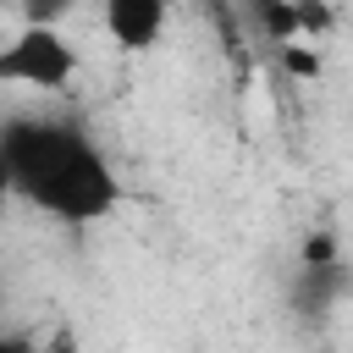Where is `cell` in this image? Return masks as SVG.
Returning <instances> with one entry per match:
<instances>
[{
  "instance_id": "obj_2",
  "label": "cell",
  "mask_w": 353,
  "mask_h": 353,
  "mask_svg": "<svg viewBox=\"0 0 353 353\" xmlns=\"http://www.w3.org/2000/svg\"><path fill=\"white\" fill-rule=\"evenodd\" d=\"M77 77V50L55 22H22L0 44V83L33 88V94H61Z\"/></svg>"
},
{
  "instance_id": "obj_6",
  "label": "cell",
  "mask_w": 353,
  "mask_h": 353,
  "mask_svg": "<svg viewBox=\"0 0 353 353\" xmlns=\"http://www.w3.org/2000/svg\"><path fill=\"white\" fill-rule=\"evenodd\" d=\"M336 259H342V243H336L331 226H314V232L298 243V265H336Z\"/></svg>"
},
{
  "instance_id": "obj_3",
  "label": "cell",
  "mask_w": 353,
  "mask_h": 353,
  "mask_svg": "<svg viewBox=\"0 0 353 353\" xmlns=\"http://www.w3.org/2000/svg\"><path fill=\"white\" fill-rule=\"evenodd\" d=\"M99 6H105V33H110L116 50L143 55V50L160 44L171 0H99Z\"/></svg>"
},
{
  "instance_id": "obj_4",
  "label": "cell",
  "mask_w": 353,
  "mask_h": 353,
  "mask_svg": "<svg viewBox=\"0 0 353 353\" xmlns=\"http://www.w3.org/2000/svg\"><path fill=\"white\" fill-rule=\"evenodd\" d=\"M276 66H281V77H292V83H314V77L325 72V55H320L314 39H287V44H276Z\"/></svg>"
},
{
  "instance_id": "obj_9",
  "label": "cell",
  "mask_w": 353,
  "mask_h": 353,
  "mask_svg": "<svg viewBox=\"0 0 353 353\" xmlns=\"http://www.w3.org/2000/svg\"><path fill=\"white\" fill-rule=\"evenodd\" d=\"M6 6H11V0H0V11H6Z\"/></svg>"
},
{
  "instance_id": "obj_1",
  "label": "cell",
  "mask_w": 353,
  "mask_h": 353,
  "mask_svg": "<svg viewBox=\"0 0 353 353\" xmlns=\"http://www.w3.org/2000/svg\"><path fill=\"white\" fill-rule=\"evenodd\" d=\"M0 193L28 199L66 226H94L127 199L110 154L61 116H11L0 127Z\"/></svg>"
},
{
  "instance_id": "obj_5",
  "label": "cell",
  "mask_w": 353,
  "mask_h": 353,
  "mask_svg": "<svg viewBox=\"0 0 353 353\" xmlns=\"http://www.w3.org/2000/svg\"><path fill=\"white\" fill-rule=\"evenodd\" d=\"M254 28L265 33V44L298 39V0H254Z\"/></svg>"
},
{
  "instance_id": "obj_8",
  "label": "cell",
  "mask_w": 353,
  "mask_h": 353,
  "mask_svg": "<svg viewBox=\"0 0 353 353\" xmlns=\"http://www.w3.org/2000/svg\"><path fill=\"white\" fill-rule=\"evenodd\" d=\"M11 6L22 11V22H55V28H61V17L77 11V0H11Z\"/></svg>"
},
{
  "instance_id": "obj_7",
  "label": "cell",
  "mask_w": 353,
  "mask_h": 353,
  "mask_svg": "<svg viewBox=\"0 0 353 353\" xmlns=\"http://www.w3.org/2000/svg\"><path fill=\"white\" fill-rule=\"evenodd\" d=\"M336 28V11H331V0H298V39H325Z\"/></svg>"
}]
</instances>
